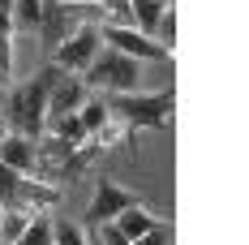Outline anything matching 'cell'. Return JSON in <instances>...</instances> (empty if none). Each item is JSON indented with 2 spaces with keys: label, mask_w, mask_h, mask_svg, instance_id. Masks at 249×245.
Masks as SVG:
<instances>
[{
  "label": "cell",
  "mask_w": 249,
  "mask_h": 245,
  "mask_svg": "<svg viewBox=\"0 0 249 245\" xmlns=\"http://www.w3.org/2000/svg\"><path fill=\"white\" fill-rule=\"evenodd\" d=\"M56 77H60V69L56 65H43L39 74L30 77V82H22V86H13L9 91V99H4V125H9V133H22V138H43V121H48V95L52 86H56Z\"/></svg>",
  "instance_id": "1"
},
{
  "label": "cell",
  "mask_w": 249,
  "mask_h": 245,
  "mask_svg": "<svg viewBox=\"0 0 249 245\" xmlns=\"http://www.w3.org/2000/svg\"><path fill=\"white\" fill-rule=\"evenodd\" d=\"M107 99V112H112V121H121L129 133H138V129H172V116H176V91H155V95H142V91H133V95H103Z\"/></svg>",
  "instance_id": "2"
},
{
  "label": "cell",
  "mask_w": 249,
  "mask_h": 245,
  "mask_svg": "<svg viewBox=\"0 0 249 245\" xmlns=\"http://www.w3.org/2000/svg\"><path fill=\"white\" fill-rule=\"evenodd\" d=\"M86 22H95V26L107 22V9L99 0H43V22H39L43 48L56 52L77 26H86Z\"/></svg>",
  "instance_id": "3"
},
{
  "label": "cell",
  "mask_w": 249,
  "mask_h": 245,
  "mask_svg": "<svg viewBox=\"0 0 249 245\" xmlns=\"http://www.w3.org/2000/svg\"><path fill=\"white\" fill-rule=\"evenodd\" d=\"M138 82H142V65L116 48H99V56L90 60V69L82 74V86L90 95H133Z\"/></svg>",
  "instance_id": "4"
},
{
  "label": "cell",
  "mask_w": 249,
  "mask_h": 245,
  "mask_svg": "<svg viewBox=\"0 0 249 245\" xmlns=\"http://www.w3.org/2000/svg\"><path fill=\"white\" fill-rule=\"evenodd\" d=\"M129 207H142V198L133 194V189H124V185H116L112 176L95 172V198H90V207H86V228L112 224L121 211H129Z\"/></svg>",
  "instance_id": "5"
},
{
  "label": "cell",
  "mask_w": 249,
  "mask_h": 245,
  "mask_svg": "<svg viewBox=\"0 0 249 245\" xmlns=\"http://www.w3.org/2000/svg\"><path fill=\"white\" fill-rule=\"evenodd\" d=\"M99 48H103V39H99V26L95 22H86V26H77L73 35L60 43V48L52 52V65L60 69V74H86L90 69V60L99 56Z\"/></svg>",
  "instance_id": "6"
},
{
  "label": "cell",
  "mask_w": 249,
  "mask_h": 245,
  "mask_svg": "<svg viewBox=\"0 0 249 245\" xmlns=\"http://www.w3.org/2000/svg\"><path fill=\"white\" fill-rule=\"evenodd\" d=\"M99 39H103V48L124 52V56H133L138 65H142V60H168V65H172V52H163L155 39L138 35L133 26H107V22H103L99 26Z\"/></svg>",
  "instance_id": "7"
},
{
  "label": "cell",
  "mask_w": 249,
  "mask_h": 245,
  "mask_svg": "<svg viewBox=\"0 0 249 245\" xmlns=\"http://www.w3.org/2000/svg\"><path fill=\"white\" fill-rule=\"evenodd\" d=\"M86 86H82V77L77 74H60L56 77V86H52V95H48V121H43V129L48 125H56L60 116H73L77 108L86 103Z\"/></svg>",
  "instance_id": "8"
},
{
  "label": "cell",
  "mask_w": 249,
  "mask_h": 245,
  "mask_svg": "<svg viewBox=\"0 0 249 245\" xmlns=\"http://www.w3.org/2000/svg\"><path fill=\"white\" fill-rule=\"evenodd\" d=\"M56 202H60V189H56V185L39 181V176H22L18 202H13V207H22V211H30V215H43V211H52Z\"/></svg>",
  "instance_id": "9"
},
{
  "label": "cell",
  "mask_w": 249,
  "mask_h": 245,
  "mask_svg": "<svg viewBox=\"0 0 249 245\" xmlns=\"http://www.w3.org/2000/svg\"><path fill=\"white\" fill-rule=\"evenodd\" d=\"M0 164L13 172H22V176H35V142L22 138V133H9L4 142H0Z\"/></svg>",
  "instance_id": "10"
},
{
  "label": "cell",
  "mask_w": 249,
  "mask_h": 245,
  "mask_svg": "<svg viewBox=\"0 0 249 245\" xmlns=\"http://www.w3.org/2000/svg\"><path fill=\"white\" fill-rule=\"evenodd\" d=\"M99 155H103V151L86 138V142H82V147H73V155L65 159L60 181H82V176H90V172H95V164H99ZM60 181H56V185H60Z\"/></svg>",
  "instance_id": "11"
},
{
  "label": "cell",
  "mask_w": 249,
  "mask_h": 245,
  "mask_svg": "<svg viewBox=\"0 0 249 245\" xmlns=\"http://www.w3.org/2000/svg\"><path fill=\"white\" fill-rule=\"evenodd\" d=\"M172 0H129V18H133V30L138 35H146L155 39V26L163 18V9H168Z\"/></svg>",
  "instance_id": "12"
},
{
  "label": "cell",
  "mask_w": 249,
  "mask_h": 245,
  "mask_svg": "<svg viewBox=\"0 0 249 245\" xmlns=\"http://www.w3.org/2000/svg\"><path fill=\"white\" fill-rule=\"evenodd\" d=\"M155 215H150L146 207H129V211H121V215H116V220H112V228H116V232H121L124 241H138V237H146L150 228H155Z\"/></svg>",
  "instance_id": "13"
},
{
  "label": "cell",
  "mask_w": 249,
  "mask_h": 245,
  "mask_svg": "<svg viewBox=\"0 0 249 245\" xmlns=\"http://www.w3.org/2000/svg\"><path fill=\"white\" fill-rule=\"evenodd\" d=\"M77 121H82V129H86V138H90V133H99L103 125L112 121V112H107V99H103V95H86V103L77 108Z\"/></svg>",
  "instance_id": "14"
},
{
  "label": "cell",
  "mask_w": 249,
  "mask_h": 245,
  "mask_svg": "<svg viewBox=\"0 0 249 245\" xmlns=\"http://www.w3.org/2000/svg\"><path fill=\"white\" fill-rule=\"evenodd\" d=\"M13 30H39L43 22V0H13Z\"/></svg>",
  "instance_id": "15"
},
{
  "label": "cell",
  "mask_w": 249,
  "mask_h": 245,
  "mask_svg": "<svg viewBox=\"0 0 249 245\" xmlns=\"http://www.w3.org/2000/svg\"><path fill=\"white\" fill-rule=\"evenodd\" d=\"M35 220L30 211H22V207H13V211H0V245H13L18 237L26 232V224Z\"/></svg>",
  "instance_id": "16"
},
{
  "label": "cell",
  "mask_w": 249,
  "mask_h": 245,
  "mask_svg": "<svg viewBox=\"0 0 249 245\" xmlns=\"http://www.w3.org/2000/svg\"><path fill=\"white\" fill-rule=\"evenodd\" d=\"M13 245H52V215H35Z\"/></svg>",
  "instance_id": "17"
},
{
  "label": "cell",
  "mask_w": 249,
  "mask_h": 245,
  "mask_svg": "<svg viewBox=\"0 0 249 245\" xmlns=\"http://www.w3.org/2000/svg\"><path fill=\"white\" fill-rule=\"evenodd\" d=\"M129 138H133V133H129V129H124L121 121H107L99 129V133H90V142H95V147L99 151H107V147H116V142H129Z\"/></svg>",
  "instance_id": "18"
},
{
  "label": "cell",
  "mask_w": 249,
  "mask_h": 245,
  "mask_svg": "<svg viewBox=\"0 0 249 245\" xmlns=\"http://www.w3.org/2000/svg\"><path fill=\"white\" fill-rule=\"evenodd\" d=\"M155 43H159L163 52H172V43H176V4L163 9V18H159V26H155Z\"/></svg>",
  "instance_id": "19"
},
{
  "label": "cell",
  "mask_w": 249,
  "mask_h": 245,
  "mask_svg": "<svg viewBox=\"0 0 249 245\" xmlns=\"http://www.w3.org/2000/svg\"><path fill=\"white\" fill-rule=\"evenodd\" d=\"M133 245H172V224H163V220H159V224H155V228L146 232V237H138Z\"/></svg>",
  "instance_id": "20"
},
{
  "label": "cell",
  "mask_w": 249,
  "mask_h": 245,
  "mask_svg": "<svg viewBox=\"0 0 249 245\" xmlns=\"http://www.w3.org/2000/svg\"><path fill=\"white\" fill-rule=\"evenodd\" d=\"M0 69L13 74V39L9 35H0Z\"/></svg>",
  "instance_id": "21"
},
{
  "label": "cell",
  "mask_w": 249,
  "mask_h": 245,
  "mask_svg": "<svg viewBox=\"0 0 249 245\" xmlns=\"http://www.w3.org/2000/svg\"><path fill=\"white\" fill-rule=\"evenodd\" d=\"M99 241H103V245H133V241H124L112 224H99Z\"/></svg>",
  "instance_id": "22"
},
{
  "label": "cell",
  "mask_w": 249,
  "mask_h": 245,
  "mask_svg": "<svg viewBox=\"0 0 249 245\" xmlns=\"http://www.w3.org/2000/svg\"><path fill=\"white\" fill-rule=\"evenodd\" d=\"M9 91H13V74H4V69H0V108H4Z\"/></svg>",
  "instance_id": "23"
},
{
  "label": "cell",
  "mask_w": 249,
  "mask_h": 245,
  "mask_svg": "<svg viewBox=\"0 0 249 245\" xmlns=\"http://www.w3.org/2000/svg\"><path fill=\"white\" fill-rule=\"evenodd\" d=\"M0 35H9V39H13V18H9V13H0Z\"/></svg>",
  "instance_id": "24"
},
{
  "label": "cell",
  "mask_w": 249,
  "mask_h": 245,
  "mask_svg": "<svg viewBox=\"0 0 249 245\" xmlns=\"http://www.w3.org/2000/svg\"><path fill=\"white\" fill-rule=\"evenodd\" d=\"M0 13H13V0H0Z\"/></svg>",
  "instance_id": "25"
}]
</instances>
